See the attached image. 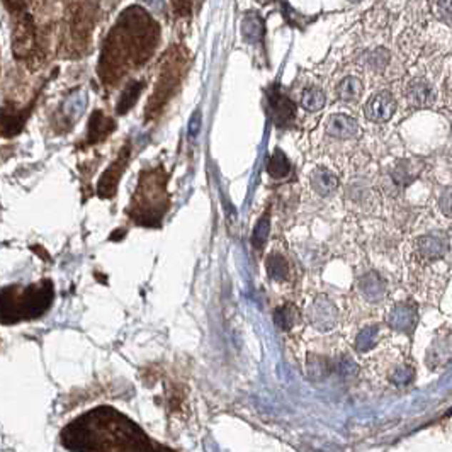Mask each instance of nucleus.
<instances>
[{
  "mask_svg": "<svg viewBox=\"0 0 452 452\" xmlns=\"http://www.w3.org/2000/svg\"><path fill=\"white\" fill-rule=\"evenodd\" d=\"M159 34L156 22L143 9H128L106 39L99 64L102 82L118 84L129 70L145 64L156 48Z\"/></svg>",
  "mask_w": 452,
  "mask_h": 452,
  "instance_id": "nucleus-1",
  "label": "nucleus"
},
{
  "mask_svg": "<svg viewBox=\"0 0 452 452\" xmlns=\"http://www.w3.org/2000/svg\"><path fill=\"white\" fill-rule=\"evenodd\" d=\"M69 451H155L146 433L123 413L109 406L91 410L61 432Z\"/></svg>",
  "mask_w": 452,
  "mask_h": 452,
  "instance_id": "nucleus-2",
  "label": "nucleus"
},
{
  "mask_svg": "<svg viewBox=\"0 0 452 452\" xmlns=\"http://www.w3.org/2000/svg\"><path fill=\"white\" fill-rule=\"evenodd\" d=\"M53 284L50 281L36 283L26 288L11 286L0 293V323L34 320L43 316L51 306Z\"/></svg>",
  "mask_w": 452,
  "mask_h": 452,
  "instance_id": "nucleus-3",
  "label": "nucleus"
},
{
  "mask_svg": "<svg viewBox=\"0 0 452 452\" xmlns=\"http://www.w3.org/2000/svg\"><path fill=\"white\" fill-rule=\"evenodd\" d=\"M167 208L169 199L165 192L164 170L143 172L140 184L133 196V206L129 208L131 218L145 226L159 225Z\"/></svg>",
  "mask_w": 452,
  "mask_h": 452,
  "instance_id": "nucleus-4",
  "label": "nucleus"
},
{
  "mask_svg": "<svg viewBox=\"0 0 452 452\" xmlns=\"http://www.w3.org/2000/svg\"><path fill=\"white\" fill-rule=\"evenodd\" d=\"M182 60L176 53H169V56L165 58L162 70H160L159 82L154 91V96L149 104H146V119H154L164 111V107L167 106L170 97H172L174 91L179 85L182 75Z\"/></svg>",
  "mask_w": 452,
  "mask_h": 452,
  "instance_id": "nucleus-5",
  "label": "nucleus"
},
{
  "mask_svg": "<svg viewBox=\"0 0 452 452\" xmlns=\"http://www.w3.org/2000/svg\"><path fill=\"white\" fill-rule=\"evenodd\" d=\"M306 318L318 332H330L338 321V310L326 296H318L310 304Z\"/></svg>",
  "mask_w": 452,
  "mask_h": 452,
  "instance_id": "nucleus-6",
  "label": "nucleus"
},
{
  "mask_svg": "<svg viewBox=\"0 0 452 452\" xmlns=\"http://www.w3.org/2000/svg\"><path fill=\"white\" fill-rule=\"evenodd\" d=\"M449 250V240L444 235H427L420 236L413 241V252L423 262H433L442 258Z\"/></svg>",
  "mask_w": 452,
  "mask_h": 452,
  "instance_id": "nucleus-7",
  "label": "nucleus"
},
{
  "mask_svg": "<svg viewBox=\"0 0 452 452\" xmlns=\"http://www.w3.org/2000/svg\"><path fill=\"white\" fill-rule=\"evenodd\" d=\"M128 159H129V149L126 146V149L121 151L118 159L114 160L113 165L106 170L104 176L101 177L99 187H97V192H99L101 198H113L116 189H118L119 179L124 172V167L128 165Z\"/></svg>",
  "mask_w": 452,
  "mask_h": 452,
  "instance_id": "nucleus-8",
  "label": "nucleus"
},
{
  "mask_svg": "<svg viewBox=\"0 0 452 452\" xmlns=\"http://www.w3.org/2000/svg\"><path fill=\"white\" fill-rule=\"evenodd\" d=\"M396 111V101L389 92H379L374 97H371L366 104V116L373 123H384L391 119Z\"/></svg>",
  "mask_w": 452,
  "mask_h": 452,
  "instance_id": "nucleus-9",
  "label": "nucleus"
},
{
  "mask_svg": "<svg viewBox=\"0 0 452 452\" xmlns=\"http://www.w3.org/2000/svg\"><path fill=\"white\" fill-rule=\"evenodd\" d=\"M418 321V313L417 308L410 303H401L396 304L388 315V323L393 330L403 333H410L413 332L415 325Z\"/></svg>",
  "mask_w": 452,
  "mask_h": 452,
  "instance_id": "nucleus-10",
  "label": "nucleus"
},
{
  "mask_svg": "<svg viewBox=\"0 0 452 452\" xmlns=\"http://www.w3.org/2000/svg\"><path fill=\"white\" fill-rule=\"evenodd\" d=\"M326 133L338 140H352L359 136V124L347 114H333L326 121Z\"/></svg>",
  "mask_w": 452,
  "mask_h": 452,
  "instance_id": "nucleus-11",
  "label": "nucleus"
},
{
  "mask_svg": "<svg viewBox=\"0 0 452 452\" xmlns=\"http://www.w3.org/2000/svg\"><path fill=\"white\" fill-rule=\"evenodd\" d=\"M29 109L0 107V136H14L24 126Z\"/></svg>",
  "mask_w": 452,
  "mask_h": 452,
  "instance_id": "nucleus-12",
  "label": "nucleus"
},
{
  "mask_svg": "<svg viewBox=\"0 0 452 452\" xmlns=\"http://www.w3.org/2000/svg\"><path fill=\"white\" fill-rule=\"evenodd\" d=\"M357 289L369 303H379L386 298V284L376 272L362 276L357 283Z\"/></svg>",
  "mask_w": 452,
  "mask_h": 452,
  "instance_id": "nucleus-13",
  "label": "nucleus"
},
{
  "mask_svg": "<svg viewBox=\"0 0 452 452\" xmlns=\"http://www.w3.org/2000/svg\"><path fill=\"white\" fill-rule=\"evenodd\" d=\"M406 97H408V102L411 106L427 107L432 104L433 99H436V92H433L432 85L428 84L427 80L417 79L408 84V89H406Z\"/></svg>",
  "mask_w": 452,
  "mask_h": 452,
  "instance_id": "nucleus-14",
  "label": "nucleus"
},
{
  "mask_svg": "<svg viewBox=\"0 0 452 452\" xmlns=\"http://www.w3.org/2000/svg\"><path fill=\"white\" fill-rule=\"evenodd\" d=\"M271 106L272 114H274V123L277 126L284 128L293 121L294 118V104L283 94L276 92L271 96Z\"/></svg>",
  "mask_w": 452,
  "mask_h": 452,
  "instance_id": "nucleus-15",
  "label": "nucleus"
},
{
  "mask_svg": "<svg viewBox=\"0 0 452 452\" xmlns=\"http://www.w3.org/2000/svg\"><path fill=\"white\" fill-rule=\"evenodd\" d=\"M310 184L311 189L316 192V194L325 198V196H330L332 192L338 187V179L335 177V174L330 172L326 169H316L315 172L311 174L310 177Z\"/></svg>",
  "mask_w": 452,
  "mask_h": 452,
  "instance_id": "nucleus-16",
  "label": "nucleus"
},
{
  "mask_svg": "<svg viewBox=\"0 0 452 452\" xmlns=\"http://www.w3.org/2000/svg\"><path fill=\"white\" fill-rule=\"evenodd\" d=\"M114 121L97 111V113H94L91 118V124H89V141L97 143L104 140L106 136H109L114 131Z\"/></svg>",
  "mask_w": 452,
  "mask_h": 452,
  "instance_id": "nucleus-17",
  "label": "nucleus"
},
{
  "mask_svg": "<svg viewBox=\"0 0 452 452\" xmlns=\"http://www.w3.org/2000/svg\"><path fill=\"white\" fill-rule=\"evenodd\" d=\"M274 321L283 332H289L294 325L299 321V311L294 304L284 303L274 311Z\"/></svg>",
  "mask_w": 452,
  "mask_h": 452,
  "instance_id": "nucleus-18",
  "label": "nucleus"
},
{
  "mask_svg": "<svg viewBox=\"0 0 452 452\" xmlns=\"http://www.w3.org/2000/svg\"><path fill=\"white\" fill-rule=\"evenodd\" d=\"M362 91H364V87H362V82L357 77H346L337 87L338 97L346 102H353L359 99L362 96Z\"/></svg>",
  "mask_w": 452,
  "mask_h": 452,
  "instance_id": "nucleus-19",
  "label": "nucleus"
},
{
  "mask_svg": "<svg viewBox=\"0 0 452 452\" xmlns=\"http://www.w3.org/2000/svg\"><path fill=\"white\" fill-rule=\"evenodd\" d=\"M241 31H243L245 39H247L248 43L261 41L263 36V21L255 14V12H250V14L243 19Z\"/></svg>",
  "mask_w": 452,
  "mask_h": 452,
  "instance_id": "nucleus-20",
  "label": "nucleus"
},
{
  "mask_svg": "<svg viewBox=\"0 0 452 452\" xmlns=\"http://www.w3.org/2000/svg\"><path fill=\"white\" fill-rule=\"evenodd\" d=\"M267 172L271 174L272 179L288 177L291 172V164H289L288 156H286L281 150H276L267 164Z\"/></svg>",
  "mask_w": 452,
  "mask_h": 452,
  "instance_id": "nucleus-21",
  "label": "nucleus"
},
{
  "mask_svg": "<svg viewBox=\"0 0 452 452\" xmlns=\"http://www.w3.org/2000/svg\"><path fill=\"white\" fill-rule=\"evenodd\" d=\"M267 272L274 281H286L289 277V262L283 255L272 253L267 258Z\"/></svg>",
  "mask_w": 452,
  "mask_h": 452,
  "instance_id": "nucleus-22",
  "label": "nucleus"
},
{
  "mask_svg": "<svg viewBox=\"0 0 452 452\" xmlns=\"http://www.w3.org/2000/svg\"><path fill=\"white\" fill-rule=\"evenodd\" d=\"M143 87H145V84L143 82H131L126 89H124L123 96H121L119 104H118L119 114L128 113V111L131 109V107L134 106V102H136L138 97H140Z\"/></svg>",
  "mask_w": 452,
  "mask_h": 452,
  "instance_id": "nucleus-23",
  "label": "nucleus"
},
{
  "mask_svg": "<svg viewBox=\"0 0 452 452\" xmlns=\"http://www.w3.org/2000/svg\"><path fill=\"white\" fill-rule=\"evenodd\" d=\"M325 94L316 87H308L301 96V106L310 113L320 111L325 106Z\"/></svg>",
  "mask_w": 452,
  "mask_h": 452,
  "instance_id": "nucleus-24",
  "label": "nucleus"
},
{
  "mask_svg": "<svg viewBox=\"0 0 452 452\" xmlns=\"http://www.w3.org/2000/svg\"><path fill=\"white\" fill-rule=\"evenodd\" d=\"M379 326L378 325H373V326H368V328H364L362 332L357 335L356 338V348L359 352H366L369 351L371 347H374L376 343H378L379 340V335H381V332H379Z\"/></svg>",
  "mask_w": 452,
  "mask_h": 452,
  "instance_id": "nucleus-25",
  "label": "nucleus"
},
{
  "mask_svg": "<svg viewBox=\"0 0 452 452\" xmlns=\"http://www.w3.org/2000/svg\"><path fill=\"white\" fill-rule=\"evenodd\" d=\"M306 371H308V376H310L311 379H321L330 373V364H328V361L325 359V357L310 356L308 357V362H306Z\"/></svg>",
  "mask_w": 452,
  "mask_h": 452,
  "instance_id": "nucleus-26",
  "label": "nucleus"
},
{
  "mask_svg": "<svg viewBox=\"0 0 452 452\" xmlns=\"http://www.w3.org/2000/svg\"><path fill=\"white\" fill-rule=\"evenodd\" d=\"M413 373L415 371L411 366L401 364L389 374V379H391V383L396 384V386H406V384H410L411 379H413Z\"/></svg>",
  "mask_w": 452,
  "mask_h": 452,
  "instance_id": "nucleus-27",
  "label": "nucleus"
},
{
  "mask_svg": "<svg viewBox=\"0 0 452 452\" xmlns=\"http://www.w3.org/2000/svg\"><path fill=\"white\" fill-rule=\"evenodd\" d=\"M268 230H271V223H268V218H267V216H263V218L261 219V221L257 223V226H255V230H253L252 241H253L255 247L262 248V245L266 243V240H267Z\"/></svg>",
  "mask_w": 452,
  "mask_h": 452,
  "instance_id": "nucleus-28",
  "label": "nucleus"
},
{
  "mask_svg": "<svg viewBox=\"0 0 452 452\" xmlns=\"http://www.w3.org/2000/svg\"><path fill=\"white\" fill-rule=\"evenodd\" d=\"M388 61H389V53L386 50H383V48L374 50L369 56V66L374 70H383L384 66L388 65Z\"/></svg>",
  "mask_w": 452,
  "mask_h": 452,
  "instance_id": "nucleus-29",
  "label": "nucleus"
},
{
  "mask_svg": "<svg viewBox=\"0 0 452 452\" xmlns=\"http://www.w3.org/2000/svg\"><path fill=\"white\" fill-rule=\"evenodd\" d=\"M338 373L342 376H353L357 373V366L353 364L351 357H342L338 361Z\"/></svg>",
  "mask_w": 452,
  "mask_h": 452,
  "instance_id": "nucleus-30",
  "label": "nucleus"
},
{
  "mask_svg": "<svg viewBox=\"0 0 452 452\" xmlns=\"http://www.w3.org/2000/svg\"><path fill=\"white\" fill-rule=\"evenodd\" d=\"M438 206H441V211L444 213L446 216L452 218V187H451V189H447L444 194L441 196Z\"/></svg>",
  "mask_w": 452,
  "mask_h": 452,
  "instance_id": "nucleus-31",
  "label": "nucleus"
},
{
  "mask_svg": "<svg viewBox=\"0 0 452 452\" xmlns=\"http://www.w3.org/2000/svg\"><path fill=\"white\" fill-rule=\"evenodd\" d=\"M438 9L442 17L452 24V0H438Z\"/></svg>",
  "mask_w": 452,
  "mask_h": 452,
  "instance_id": "nucleus-32",
  "label": "nucleus"
},
{
  "mask_svg": "<svg viewBox=\"0 0 452 452\" xmlns=\"http://www.w3.org/2000/svg\"><path fill=\"white\" fill-rule=\"evenodd\" d=\"M172 2H174V7H176L179 12H182V14H186L187 7H189L191 0H172Z\"/></svg>",
  "mask_w": 452,
  "mask_h": 452,
  "instance_id": "nucleus-33",
  "label": "nucleus"
},
{
  "mask_svg": "<svg viewBox=\"0 0 452 452\" xmlns=\"http://www.w3.org/2000/svg\"><path fill=\"white\" fill-rule=\"evenodd\" d=\"M26 2H28V0H6V4L11 7V11L12 9H14V11H19V9L26 6Z\"/></svg>",
  "mask_w": 452,
  "mask_h": 452,
  "instance_id": "nucleus-34",
  "label": "nucleus"
},
{
  "mask_svg": "<svg viewBox=\"0 0 452 452\" xmlns=\"http://www.w3.org/2000/svg\"><path fill=\"white\" fill-rule=\"evenodd\" d=\"M353 2H359V0H353Z\"/></svg>",
  "mask_w": 452,
  "mask_h": 452,
  "instance_id": "nucleus-35",
  "label": "nucleus"
}]
</instances>
